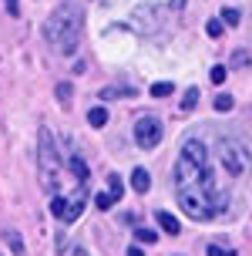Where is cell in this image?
Masks as SVG:
<instances>
[{"mask_svg": "<svg viewBox=\"0 0 252 256\" xmlns=\"http://www.w3.org/2000/svg\"><path fill=\"white\" fill-rule=\"evenodd\" d=\"M175 196L182 212L192 216L195 222H209V219L226 212L229 196L219 189V182L209 166V148L202 142H185L182 155L175 162Z\"/></svg>", "mask_w": 252, "mask_h": 256, "instance_id": "1", "label": "cell"}, {"mask_svg": "<svg viewBox=\"0 0 252 256\" xmlns=\"http://www.w3.org/2000/svg\"><path fill=\"white\" fill-rule=\"evenodd\" d=\"M81 27H84V10H81V4H77V0H64L61 7L47 17L44 38L54 44V51L74 54L77 51V38H81Z\"/></svg>", "mask_w": 252, "mask_h": 256, "instance_id": "2", "label": "cell"}, {"mask_svg": "<svg viewBox=\"0 0 252 256\" xmlns=\"http://www.w3.org/2000/svg\"><path fill=\"white\" fill-rule=\"evenodd\" d=\"M37 166H40V186L47 192H57V186H61V152H57V145H54L47 128H40Z\"/></svg>", "mask_w": 252, "mask_h": 256, "instance_id": "3", "label": "cell"}, {"mask_svg": "<svg viewBox=\"0 0 252 256\" xmlns=\"http://www.w3.org/2000/svg\"><path fill=\"white\" fill-rule=\"evenodd\" d=\"M219 162H222V168H226L229 176H242V172L252 166L249 152H246L236 138H222L219 142Z\"/></svg>", "mask_w": 252, "mask_h": 256, "instance_id": "4", "label": "cell"}, {"mask_svg": "<svg viewBox=\"0 0 252 256\" xmlns=\"http://www.w3.org/2000/svg\"><path fill=\"white\" fill-rule=\"evenodd\" d=\"M162 132H165V128H162V122H158L155 115H145V118H138V122H135V142H138L145 152H148V148H155V145L162 142Z\"/></svg>", "mask_w": 252, "mask_h": 256, "instance_id": "5", "label": "cell"}, {"mask_svg": "<svg viewBox=\"0 0 252 256\" xmlns=\"http://www.w3.org/2000/svg\"><path fill=\"white\" fill-rule=\"evenodd\" d=\"M81 212H84V186H81V192H77V196H71V199H67L61 222H74V219L81 216Z\"/></svg>", "mask_w": 252, "mask_h": 256, "instance_id": "6", "label": "cell"}, {"mask_svg": "<svg viewBox=\"0 0 252 256\" xmlns=\"http://www.w3.org/2000/svg\"><path fill=\"white\" fill-rule=\"evenodd\" d=\"M155 219H158V226H162V230L168 232V236H178V232H182V222H178V219L172 216V212L158 209V212H155Z\"/></svg>", "mask_w": 252, "mask_h": 256, "instance_id": "7", "label": "cell"}, {"mask_svg": "<svg viewBox=\"0 0 252 256\" xmlns=\"http://www.w3.org/2000/svg\"><path fill=\"white\" fill-rule=\"evenodd\" d=\"M131 189L138 192V196H145V192L151 189V176L145 168H135V172H131Z\"/></svg>", "mask_w": 252, "mask_h": 256, "instance_id": "8", "label": "cell"}, {"mask_svg": "<svg viewBox=\"0 0 252 256\" xmlns=\"http://www.w3.org/2000/svg\"><path fill=\"white\" fill-rule=\"evenodd\" d=\"M71 172L77 176L81 186H88V166H84V158H81V155H71Z\"/></svg>", "mask_w": 252, "mask_h": 256, "instance_id": "9", "label": "cell"}, {"mask_svg": "<svg viewBox=\"0 0 252 256\" xmlns=\"http://www.w3.org/2000/svg\"><path fill=\"white\" fill-rule=\"evenodd\" d=\"M108 196H111L114 202L125 196V182H121V176H108Z\"/></svg>", "mask_w": 252, "mask_h": 256, "instance_id": "10", "label": "cell"}, {"mask_svg": "<svg viewBox=\"0 0 252 256\" xmlns=\"http://www.w3.org/2000/svg\"><path fill=\"white\" fill-rule=\"evenodd\" d=\"M175 94V84L172 81H158V84H151V98H172Z\"/></svg>", "mask_w": 252, "mask_h": 256, "instance_id": "11", "label": "cell"}, {"mask_svg": "<svg viewBox=\"0 0 252 256\" xmlns=\"http://www.w3.org/2000/svg\"><path fill=\"white\" fill-rule=\"evenodd\" d=\"M101 98H104V102H114V98H135V91L131 88H104Z\"/></svg>", "mask_w": 252, "mask_h": 256, "instance_id": "12", "label": "cell"}, {"mask_svg": "<svg viewBox=\"0 0 252 256\" xmlns=\"http://www.w3.org/2000/svg\"><path fill=\"white\" fill-rule=\"evenodd\" d=\"M88 122L94 128H104V125H108V112H104V108H91V112H88Z\"/></svg>", "mask_w": 252, "mask_h": 256, "instance_id": "13", "label": "cell"}, {"mask_svg": "<svg viewBox=\"0 0 252 256\" xmlns=\"http://www.w3.org/2000/svg\"><path fill=\"white\" fill-rule=\"evenodd\" d=\"M195 104H199V88H189V91H185V98H182V104H178V108H182V112H192Z\"/></svg>", "mask_w": 252, "mask_h": 256, "instance_id": "14", "label": "cell"}, {"mask_svg": "<svg viewBox=\"0 0 252 256\" xmlns=\"http://www.w3.org/2000/svg\"><path fill=\"white\" fill-rule=\"evenodd\" d=\"M135 236H138V243H158V232L145 230V226H138V230H135Z\"/></svg>", "mask_w": 252, "mask_h": 256, "instance_id": "15", "label": "cell"}, {"mask_svg": "<svg viewBox=\"0 0 252 256\" xmlns=\"http://www.w3.org/2000/svg\"><path fill=\"white\" fill-rule=\"evenodd\" d=\"M232 94H219V98H215V112H232Z\"/></svg>", "mask_w": 252, "mask_h": 256, "instance_id": "16", "label": "cell"}, {"mask_svg": "<svg viewBox=\"0 0 252 256\" xmlns=\"http://www.w3.org/2000/svg\"><path fill=\"white\" fill-rule=\"evenodd\" d=\"M94 206H98L101 212H108V209H111V206H114V199H111V196H108V192H101V196H94Z\"/></svg>", "mask_w": 252, "mask_h": 256, "instance_id": "17", "label": "cell"}, {"mask_svg": "<svg viewBox=\"0 0 252 256\" xmlns=\"http://www.w3.org/2000/svg\"><path fill=\"white\" fill-rule=\"evenodd\" d=\"M64 206H67V199H64V196H54V199H50V212L61 219L64 216Z\"/></svg>", "mask_w": 252, "mask_h": 256, "instance_id": "18", "label": "cell"}, {"mask_svg": "<svg viewBox=\"0 0 252 256\" xmlns=\"http://www.w3.org/2000/svg\"><path fill=\"white\" fill-rule=\"evenodd\" d=\"M57 102H61L64 108L71 104V84H67V81H64V84H57Z\"/></svg>", "mask_w": 252, "mask_h": 256, "instance_id": "19", "label": "cell"}, {"mask_svg": "<svg viewBox=\"0 0 252 256\" xmlns=\"http://www.w3.org/2000/svg\"><path fill=\"white\" fill-rule=\"evenodd\" d=\"M7 243H10V250H13V253H17V256L24 253V240H20L17 232H7Z\"/></svg>", "mask_w": 252, "mask_h": 256, "instance_id": "20", "label": "cell"}, {"mask_svg": "<svg viewBox=\"0 0 252 256\" xmlns=\"http://www.w3.org/2000/svg\"><path fill=\"white\" fill-rule=\"evenodd\" d=\"M205 34H209V38H219V34H222V20H219V17H212V20L205 24Z\"/></svg>", "mask_w": 252, "mask_h": 256, "instance_id": "21", "label": "cell"}, {"mask_svg": "<svg viewBox=\"0 0 252 256\" xmlns=\"http://www.w3.org/2000/svg\"><path fill=\"white\" fill-rule=\"evenodd\" d=\"M222 20H226V27H239V10H222Z\"/></svg>", "mask_w": 252, "mask_h": 256, "instance_id": "22", "label": "cell"}, {"mask_svg": "<svg viewBox=\"0 0 252 256\" xmlns=\"http://www.w3.org/2000/svg\"><path fill=\"white\" fill-rule=\"evenodd\" d=\"M249 61H252V54H249V51H236V54H232V64H236V68H246Z\"/></svg>", "mask_w": 252, "mask_h": 256, "instance_id": "23", "label": "cell"}, {"mask_svg": "<svg viewBox=\"0 0 252 256\" xmlns=\"http://www.w3.org/2000/svg\"><path fill=\"white\" fill-rule=\"evenodd\" d=\"M226 74H229V68H222V64H215V68H212V74H209V78H212L215 84H222V81H226Z\"/></svg>", "mask_w": 252, "mask_h": 256, "instance_id": "24", "label": "cell"}, {"mask_svg": "<svg viewBox=\"0 0 252 256\" xmlns=\"http://www.w3.org/2000/svg\"><path fill=\"white\" fill-rule=\"evenodd\" d=\"M209 256H236V253H232V250H229V246H209Z\"/></svg>", "mask_w": 252, "mask_h": 256, "instance_id": "25", "label": "cell"}, {"mask_svg": "<svg viewBox=\"0 0 252 256\" xmlns=\"http://www.w3.org/2000/svg\"><path fill=\"white\" fill-rule=\"evenodd\" d=\"M3 7H7L10 17H20V4H17V0H3Z\"/></svg>", "mask_w": 252, "mask_h": 256, "instance_id": "26", "label": "cell"}, {"mask_svg": "<svg viewBox=\"0 0 252 256\" xmlns=\"http://www.w3.org/2000/svg\"><path fill=\"white\" fill-rule=\"evenodd\" d=\"M128 256H145V253H141L138 246H131V250H128Z\"/></svg>", "mask_w": 252, "mask_h": 256, "instance_id": "27", "label": "cell"}, {"mask_svg": "<svg viewBox=\"0 0 252 256\" xmlns=\"http://www.w3.org/2000/svg\"><path fill=\"white\" fill-rule=\"evenodd\" d=\"M74 256H88V253H84V250H77V253H74Z\"/></svg>", "mask_w": 252, "mask_h": 256, "instance_id": "28", "label": "cell"}]
</instances>
